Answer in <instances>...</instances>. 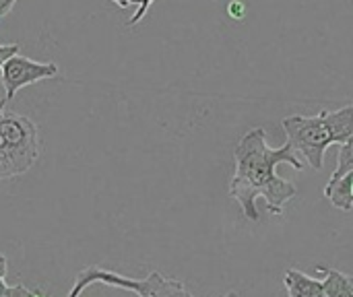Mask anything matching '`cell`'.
Returning <instances> with one entry per match:
<instances>
[{
  "label": "cell",
  "mask_w": 353,
  "mask_h": 297,
  "mask_svg": "<svg viewBox=\"0 0 353 297\" xmlns=\"http://www.w3.org/2000/svg\"><path fill=\"white\" fill-rule=\"evenodd\" d=\"M2 74V87H4V99L0 101V107L4 110V105L14 99V95L33 83H39L43 79H54L58 74V64L54 62H37L31 60L27 56L14 54L12 58H8L0 70Z\"/></svg>",
  "instance_id": "obj_5"
},
{
  "label": "cell",
  "mask_w": 353,
  "mask_h": 297,
  "mask_svg": "<svg viewBox=\"0 0 353 297\" xmlns=\"http://www.w3.org/2000/svg\"><path fill=\"white\" fill-rule=\"evenodd\" d=\"M353 170V136H350L343 145H339V157H337V167L331 176L329 182H337L339 178H343L347 172Z\"/></svg>",
  "instance_id": "obj_10"
},
{
  "label": "cell",
  "mask_w": 353,
  "mask_h": 297,
  "mask_svg": "<svg viewBox=\"0 0 353 297\" xmlns=\"http://www.w3.org/2000/svg\"><path fill=\"white\" fill-rule=\"evenodd\" d=\"M6 289H8V285H6V281H4V277H0V297L6 294Z\"/></svg>",
  "instance_id": "obj_17"
},
{
  "label": "cell",
  "mask_w": 353,
  "mask_h": 297,
  "mask_svg": "<svg viewBox=\"0 0 353 297\" xmlns=\"http://www.w3.org/2000/svg\"><path fill=\"white\" fill-rule=\"evenodd\" d=\"M14 2H17V0H0V19H2V17H6V14L12 10Z\"/></svg>",
  "instance_id": "obj_14"
},
{
  "label": "cell",
  "mask_w": 353,
  "mask_h": 297,
  "mask_svg": "<svg viewBox=\"0 0 353 297\" xmlns=\"http://www.w3.org/2000/svg\"><path fill=\"white\" fill-rule=\"evenodd\" d=\"M6 273H8V263H6L4 254L0 252V277H6Z\"/></svg>",
  "instance_id": "obj_15"
},
{
  "label": "cell",
  "mask_w": 353,
  "mask_h": 297,
  "mask_svg": "<svg viewBox=\"0 0 353 297\" xmlns=\"http://www.w3.org/2000/svg\"><path fill=\"white\" fill-rule=\"evenodd\" d=\"M14 54H19V43H0V70H2L4 62L8 58H12Z\"/></svg>",
  "instance_id": "obj_12"
},
{
  "label": "cell",
  "mask_w": 353,
  "mask_h": 297,
  "mask_svg": "<svg viewBox=\"0 0 353 297\" xmlns=\"http://www.w3.org/2000/svg\"><path fill=\"white\" fill-rule=\"evenodd\" d=\"M319 271L325 275V297H353V277L345 275L337 269H325L319 267Z\"/></svg>",
  "instance_id": "obj_9"
},
{
  "label": "cell",
  "mask_w": 353,
  "mask_h": 297,
  "mask_svg": "<svg viewBox=\"0 0 353 297\" xmlns=\"http://www.w3.org/2000/svg\"><path fill=\"white\" fill-rule=\"evenodd\" d=\"M323 192L325 198H329V203L335 209L350 213L353 209V170L347 172L343 178H339L337 182H329Z\"/></svg>",
  "instance_id": "obj_7"
},
{
  "label": "cell",
  "mask_w": 353,
  "mask_h": 297,
  "mask_svg": "<svg viewBox=\"0 0 353 297\" xmlns=\"http://www.w3.org/2000/svg\"><path fill=\"white\" fill-rule=\"evenodd\" d=\"M33 297H48V296H43L41 291H35V294H33Z\"/></svg>",
  "instance_id": "obj_19"
},
{
  "label": "cell",
  "mask_w": 353,
  "mask_h": 297,
  "mask_svg": "<svg viewBox=\"0 0 353 297\" xmlns=\"http://www.w3.org/2000/svg\"><path fill=\"white\" fill-rule=\"evenodd\" d=\"M41 143L35 122L19 114H0V180L27 174L39 159Z\"/></svg>",
  "instance_id": "obj_2"
},
{
  "label": "cell",
  "mask_w": 353,
  "mask_h": 297,
  "mask_svg": "<svg viewBox=\"0 0 353 297\" xmlns=\"http://www.w3.org/2000/svg\"><path fill=\"white\" fill-rule=\"evenodd\" d=\"M283 130L294 151L300 153L312 170H323L325 153L331 145H335L325 114L321 112L319 116H288L283 120Z\"/></svg>",
  "instance_id": "obj_4"
},
{
  "label": "cell",
  "mask_w": 353,
  "mask_h": 297,
  "mask_svg": "<svg viewBox=\"0 0 353 297\" xmlns=\"http://www.w3.org/2000/svg\"><path fill=\"white\" fill-rule=\"evenodd\" d=\"M153 2H155V0H139V8H137V12L132 14V19H130L126 25H128V27H134L137 23H141V21H143V17L147 14V10L151 8V4H153Z\"/></svg>",
  "instance_id": "obj_11"
},
{
  "label": "cell",
  "mask_w": 353,
  "mask_h": 297,
  "mask_svg": "<svg viewBox=\"0 0 353 297\" xmlns=\"http://www.w3.org/2000/svg\"><path fill=\"white\" fill-rule=\"evenodd\" d=\"M234 161L236 170L230 180V194L242 207L246 219L259 221L256 198L261 196L267 203V211L283 215L285 205L296 198L298 190L290 180L277 176V165L290 163L296 172L304 170L294 147L288 141L277 149L269 147L265 128H252L234 149Z\"/></svg>",
  "instance_id": "obj_1"
},
{
  "label": "cell",
  "mask_w": 353,
  "mask_h": 297,
  "mask_svg": "<svg viewBox=\"0 0 353 297\" xmlns=\"http://www.w3.org/2000/svg\"><path fill=\"white\" fill-rule=\"evenodd\" d=\"M114 4H118L120 8H128L130 4H139V0H112Z\"/></svg>",
  "instance_id": "obj_16"
},
{
  "label": "cell",
  "mask_w": 353,
  "mask_h": 297,
  "mask_svg": "<svg viewBox=\"0 0 353 297\" xmlns=\"http://www.w3.org/2000/svg\"><path fill=\"white\" fill-rule=\"evenodd\" d=\"M33 294H35V291L27 289L25 285H12V287L6 289V294L2 297H33Z\"/></svg>",
  "instance_id": "obj_13"
},
{
  "label": "cell",
  "mask_w": 353,
  "mask_h": 297,
  "mask_svg": "<svg viewBox=\"0 0 353 297\" xmlns=\"http://www.w3.org/2000/svg\"><path fill=\"white\" fill-rule=\"evenodd\" d=\"M225 297H240V296H238V291H230Z\"/></svg>",
  "instance_id": "obj_18"
},
{
  "label": "cell",
  "mask_w": 353,
  "mask_h": 297,
  "mask_svg": "<svg viewBox=\"0 0 353 297\" xmlns=\"http://www.w3.org/2000/svg\"><path fill=\"white\" fill-rule=\"evenodd\" d=\"M323 114L329 122L335 145H343L350 136H353V103L341 107V110H335V112L325 110Z\"/></svg>",
  "instance_id": "obj_8"
},
{
  "label": "cell",
  "mask_w": 353,
  "mask_h": 297,
  "mask_svg": "<svg viewBox=\"0 0 353 297\" xmlns=\"http://www.w3.org/2000/svg\"><path fill=\"white\" fill-rule=\"evenodd\" d=\"M95 283L134 291L139 297H192L180 281L168 279L157 271H153L147 279H130V277H124L120 273L105 271L99 267H87L85 271H81L72 281V289L68 291V297H81V294L89 285H95Z\"/></svg>",
  "instance_id": "obj_3"
},
{
  "label": "cell",
  "mask_w": 353,
  "mask_h": 297,
  "mask_svg": "<svg viewBox=\"0 0 353 297\" xmlns=\"http://www.w3.org/2000/svg\"><path fill=\"white\" fill-rule=\"evenodd\" d=\"M283 283L290 297H325V281L312 279L302 271H288Z\"/></svg>",
  "instance_id": "obj_6"
}]
</instances>
